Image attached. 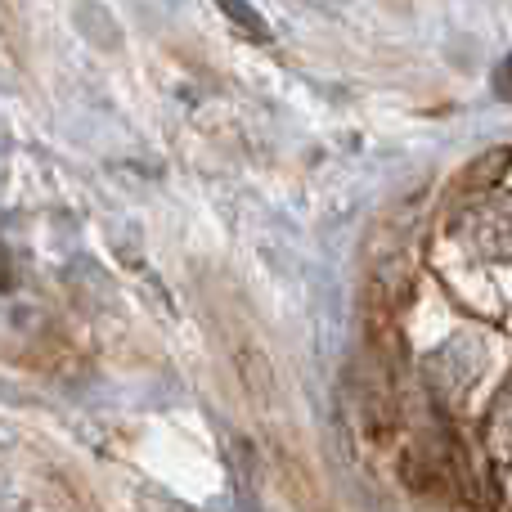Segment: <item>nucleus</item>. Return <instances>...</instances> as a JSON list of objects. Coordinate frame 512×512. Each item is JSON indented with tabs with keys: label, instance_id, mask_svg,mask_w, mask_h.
<instances>
[{
	"label": "nucleus",
	"instance_id": "1",
	"mask_svg": "<svg viewBox=\"0 0 512 512\" xmlns=\"http://www.w3.org/2000/svg\"><path fill=\"white\" fill-rule=\"evenodd\" d=\"M216 5L225 9V18H230L234 27H243V32L252 36V41H270V27H265V18L256 14L252 0H216Z\"/></svg>",
	"mask_w": 512,
	"mask_h": 512
},
{
	"label": "nucleus",
	"instance_id": "2",
	"mask_svg": "<svg viewBox=\"0 0 512 512\" xmlns=\"http://www.w3.org/2000/svg\"><path fill=\"white\" fill-rule=\"evenodd\" d=\"M495 95L512 104V54H504V59L495 63Z\"/></svg>",
	"mask_w": 512,
	"mask_h": 512
}]
</instances>
